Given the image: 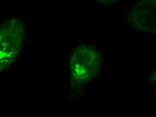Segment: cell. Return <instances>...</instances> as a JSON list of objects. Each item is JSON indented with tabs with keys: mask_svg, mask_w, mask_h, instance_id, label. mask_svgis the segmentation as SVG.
<instances>
[{
	"mask_svg": "<svg viewBox=\"0 0 156 117\" xmlns=\"http://www.w3.org/2000/svg\"><path fill=\"white\" fill-rule=\"evenodd\" d=\"M23 25L16 19L0 24V73L15 61L21 48Z\"/></svg>",
	"mask_w": 156,
	"mask_h": 117,
	"instance_id": "1",
	"label": "cell"
},
{
	"mask_svg": "<svg viewBox=\"0 0 156 117\" xmlns=\"http://www.w3.org/2000/svg\"><path fill=\"white\" fill-rule=\"evenodd\" d=\"M98 58L95 50L86 46L75 51L70 60V72L78 82H85L94 77L98 69Z\"/></svg>",
	"mask_w": 156,
	"mask_h": 117,
	"instance_id": "2",
	"label": "cell"
}]
</instances>
